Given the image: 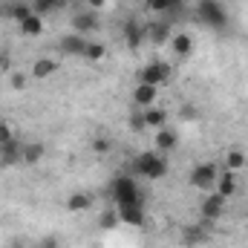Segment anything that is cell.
<instances>
[{"label":"cell","mask_w":248,"mask_h":248,"mask_svg":"<svg viewBox=\"0 0 248 248\" xmlns=\"http://www.w3.org/2000/svg\"><path fill=\"white\" fill-rule=\"evenodd\" d=\"M133 170L141 173L144 179H162L168 173V153H159V150H144L136 156L133 162Z\"/></svg>","instance_id":"obj_1"},{"label":"cell","mask_w":248,"mask_h":248,"mask_svg":"<svg viewBox=\"0 0 248 248\" xmlns=\"http://www.w3.org/2000/svg\"><path fill=\"white\" fill-rule=\"evenodd\" d=\"M196 17L208 26V29H217V32H225L228 29V12L219 0H199L196 3Z\"/></svg>","instance_id":"obj_2"},{"label":"cell","mask_w":248,"mask_h":248,"mask_svg":"<svg viewBox=\"0 0 248 248\" xmlns=\"http://www.w3.org/2000/svg\"><path fill=\"white\" fill-rule=\"evenodd\" d=\"M110 196H113V202H116V208L119 205H144V196H141V190L136 185V179L133 176H116V182L110 187Z\"/></svg>","instance_id":"obj_3"},{"label":"cell","mask_w":248,"mask_h":248,"mask_svg":"<svg viewBox=\"0 0 248 248\" xmlns=\"http://www.w3.org/2000/svg\"><path fill=\"white\" fill-rule=\"evenodd\" d=\"M170 75H173V69H170V63L168 61H147L141 69H139V84H150V87H162V84H168L170 81Z\"/></svg>","instance_id":"obj_4"},{"label":"cell","mask_w":248,"mask_h":248,"mask_svg":"<svg viewBox=\"0 0 248 248\" xmlns=\"http://www.w3.org/2000/svg\"><path fill=\"white\" fill-rule=\"evenodd\" d=\"M217 179H219V168L214 162H202V165H196L190 170V185L196 190H214Z\"/></svg>","instance_id":"obj_5"},{"label":"cell","mask_w":248,"mask_h":248,"mask_svg":"<svg viewBox=\"0 0 248 248\" xmlns=\"http://www.w3.org/2000/svg\"><path fill=\"white\" fill-rule=\"evenodd\" d=\"M72 29L78 32V35H93V32H98L101 29V15L95 12V9H78L75 15H72Z\"/></svg>","instance_id":"obj_6"},{"label":"cell","mask_w":248,"mask_h":248,"mask_svg":"<svg viewBox=\"0 0 248 248\" xmlns=\"http://www.w3.org/2000/svg\"><path fill=\"white\" fill-rule=\"evenodd\" d=\"M87 44H90V41H87L84 35L69 32V35H61V38H58V52H61V55H72V58H84Z\"/></svg>","instance_id":"obj_7"},{"label":"cell","mask_w":248,"mask_h":248,"mask_svg":"<svg viewBox=\"0 0 248 248\" xmlns=\"http://www.w3.org/2000/svg\"><path fill=\"white\" fill-rule=\"evenodd\" d=\"M222 211H225V196H219L217 190H208V196H205L202 205H199V214H202L205 219H219Z\"/></svg>","instance_id":"obj_8"},{"label":"cell","mask_w":248,"mask_h":248,"mask_svg":"<svg viewBox=\"0 0 248 248\" xmlns=\"http://www.w3.org/2000/svg\"><path fill=\"white\" fill-rule=\"evenodd\" d=\"M23 162V144L17 139L0 144V168H12V165H20Z\"/></svg>","instance_id":"obj_9"},{"label":"cell","mask_w":248,"mask_h":248,"mask_svg":"<svg viewBox=\"0 0 248 248\" xmlns=\"http://www.w3.org/2000/svg\"><path fill=\"white\" fill-rule=\"evenodd\" d=\"M156 98H159V87H150V84H136V90H133V104H136L139 110L153 107V104H156Z\"/></svg>","instance_id":"obj_10"},{"label":"cell","mask_w":248,"mask_h":248,"mask_svg":"<svg viewBox=\"0 0 248 248\" xmlns=\"http://www.w3.org/2000/svg\"><path fill=\"white\" fill-rule=\"evenodd\" d=\"M144 41H147V29H144L139 20H127V23H124V44H127L130 49H139Z\"/></svg>","instance_id":"obj_11"},{"label":"cell","mask_w":248,"mask_h":248,"mask_svg":"<svg viewBox=\"0 0 248 248\" xmlns=\"http://www.w3.org/2000/svg\"><path fill=\"white\" fill-rule=\"evenodd\" d=\"M116 211H119L122 225H133V228L144 225V205H119Z\"/></svg>","instance_id":"obj_12"},{"label":"cell","mask_w":248,"mask_h":248,"mask_svg":"<svg viewBox=\"0 0 248 248\" xmlns=\"http://www.w3.org/2000/svg\"><path fill=\"white\" fill-rule=\"evenodd\" d=\"M168 44H170V52L179 55V58H187V55L193 52V38H190L187 32H173Z\"/></svg>","instance_id":"obj_13"},{"label":"cell","mask_w":248,"mask_h":248,"mask_svg":"<svg viewBox=\"0 0 248 248\" xmlns=\"http://www.w3.org/2000/svg\"><path fill=\"white\" fill-rule=\"evenodd\" d=\"M141 119H144V127H153V130H162V127H168V110H162V107H147V110H141Z\"/></svg>","instance_id":"obj_14"},{"label":"cell","mask_w":248,"mask_h":248,"mask_svg":"<svg viewBox=\"0 0 248 248\" xmlns=\"http://www.w3.org/2000/svg\"><path fill=\"white\" fill-rule=\"evenodd\" d=\"M214 190H217L219 196H225V199H228V196H234V190H237V173H234V170H228V168H225V170H219V179H217V187H214Z\"/></svg>","instance_id":"obj_15"},{"label":"cell","mask_w":248,"mask_h":248,"mask_svg":"<svg viewBox=\"0 0 248 248\" xmlns=\"http://www.w3.org/2000/svg\"><path fill=\"white\" fill-rule=\"evenodd\" d=\"M58 58H38V61L32 63V78H38V81H44V78H49V75H55L58 72Z\"/></svg>","instance_id":"obj_16"},{"label":"cell","mask_w":248,"mask_h":248,"mask_svg":"<svg viewBox=\"0 0 248 248\" xmlns=\"http://www.w3.org/2000/svg\"><path fill=\"white\" fill-rule=\"evenodd\" d=\"M3 15H9L12 20H26L29 15H32V3H26V0H12V3H6L3 6Z\"/></svg>","instance_id":"obj_17"},{"label":"cell","mask_w":248,"mask_h":248,"mask_svg":"<svg viewBox=\"0 0 248 248\" xmlns=\"http://www.w3.org/2000/svg\"><path fill=\"white\" fill-rule=\"evenodd\" d=\"M90 208H93V196H90V193H84V190L69 193V199H66V211L81 214V211H90Z\"/></svg>","instance_id":"obj_18"},{"label":"cell","mask_w":248,"mask_h":248,"mask_svg":"<svg viewBox=\"0 0 248 248\" xmlns=\"http://www.w3.org/2000/svg\"><path fill=\"white\" fill-rule=\"evenodd\" d=\"M17 26H20V35H26V38H38V35H44V17H38L35 12H32L26 20H20Z\"/></svg>","instance_id":"obj_19"},{"label":"cell","mask_w":248,"mask_h":248,"mask_svg":"<svg viewBox=\"0 0 248 248\" xmlns=\"http://www.w3.org/2000/svg\"><path fill=\"white\" fill-rule=\"evenodd\" d=\"M144 29H147V41H153V44H165V41H170V23H168V20L150 23V26H144Z\"/></svg>","instance_id":"obj_20"},{"label":"cell","mask_w":248,"mask_h":248,"mask_svg":"<svg viewBox=\"0 0 248 248\" xmlns=\"http://www.w3.org/2000/svg\"><path fill=\"white\" fill-rule=\"evenodd\" d=\"M176 133L170 130V127H162V130H156V150L159 153H170L173 147H176Z\"/></svg>","instance_id":"obj_21"},{"label":"cell","mask_w":248,"mask_h":248,"mask_svg":"<svg viewBox=\"0 0 248 248\" xmlns=\"http://www.w3.org/2000/svg\"><path fill=\"white\" fill-rule=\"evenodd\" d=\"M185 3L182 0H147V12H156V15H176Z\"/></svg>","instance_id":"obj_22"},{"label":"cell","mask_w":248,"mask_h":248,"mask_svg":"<svg viewBox=\"0 0 248 248\" xmlns=\"http://www.w3.org/2000/svg\"><path fill=\"white\" fill-rule=\"evenodd\" d=\"M246 162H248V156L240 150V147H231V150L225 153V168L234 170V173H240V170L246 168Z\"/></svg>","instance_id":"obj_23"},{"label":"cell","mask_w":248,"mask_h":248,"mask_svg":"<svg viewBox=\"0 0 248 248\" xmlns=\"http://www.w3.org/2000/svg\"><path fill=\"white\" fill-rule=\"evenodd\" d=\"M41 159H44V144L41 141L23 144V165H38Z\"/></svg>","instance_id":"obj_24"},{"label":"cell","mask_w":248,"mask_h":248,"mask_svg":"<svg viewBox=\"0 0 248 248\" xmlns=\"http://www.w3.org/2000/svg\"><path fill=\"white\" fill-rule=\"evenodd\" d=\"M104 55H107V46H104V44H98V41H90V44H87V52H84L87 61H101Z\"/></svg>","instance_id":"obj_25"},{"label":"cell","mask_w":248,"mask_h":248,"mask_svg":"<svg viewBox=\"0 0 248 248\" xmlns=\"http://www.w3.org/2000/svg\"><path fill=\"white\" fill-rule=\"evenodd\" d=\"M98 225H101V231H113L116 225H122L119 211H116V208H113V211H104V214H101V219H98Z\"/></svg>","instance_id":"obj_26"},{"label":"cell","mask_w":248,"mask_h":248,"mask_svg":"<svg viewBox=\"0 0 248 248\" xmlns=\"http://www.w3.org/2000/svg\"><path fill=\"white\" fill-rule=\"evenodd\" d=\"M35 248H61V237H55V234H46V237L35 240Z\"/></svg>","instance_id":"obj_27"},{"label":"cell","mask_w":248,"mask_h":248,"mask_svg":"<svg viewBox=\"0 0 248 248\" xmlns=\"http://www.w3.org/2000/svg\"><path fill=\"white\" fill-rule=\"evenodd\" d=\"M26 78H29V75H23V72H12V75H9L12 90H23V87H26Z\"/></svg>","instance_id":"obj_28"},{"label":"cell","mask_w":248,"mask_h":248,"mask_svg":"<svg viewBox=\"0 0 248 248\" xmlns=\"http://www.w3.org/2000/svg\"><path fill=\"white\" fill-rule=\"evenodd\" d=\"M93 150L104 156V153H110V150H113V141H110V139H95V141H93Z\"/></svg>","instance_id":"obj_29"},{"label":"cell","mask_w":248,"mask_h":248,"mask_svg":"<svg viewBox=\"0 0 248 248\" xmlns=\"http://www.w3.org/2000/svg\"><path fill=\"white\" fill-rule=\"evenodd\" d=\"M12 139H15V133H12L9 122H0V144H6V141H12Z\"/></svg>","instance_id":"obj_30"},{"label":"cell","mask_w":248,"mask_h":248,"mask_svg":"<svg viewBox=\"0 0 248 248\" xmlns=\"http://www.w3.org/2000/svg\"><path fill=\"white\" fill-rule=\"evenodd\" d=\"M9 66H12V58H9V52H0V72H9Z\"/></svg>","instance_id":"obj_31"},{"label":"cell","mask_w":248,"mask_h":248,"mask_svg":"<svg viewBox=\"0 0 248 248\" xmlns=\"http://www.w3.org/2000/svg\"><path fill=\"white\" fill-rule=\"evenodd\" d=\"M104 6H107V0H87V9H95V12H98V9H104Z\"/></svg>","instance_id":"obj_32"},{"label":"cell","mask_w":248,"mask_h":248,"mask_svg":"<svg viewBox=\"0 0 248 248\" xmlns=\"http://www.w3.org/2000/svg\"><path fill=\"white\" fill-rule=\"evenodd\" d=\"M182 119H196V110H193V107H185V110H182Z\"/></svg>","instance_id":"obj_33"},{"label":"cell","mask_w":248,"mask_h":248,"mask_svg":"<svg viewBox=\"0 0 248 248\" xmlns=\"http://www.w3.org/2000/svg\"><path fill=\"white\" fill-rule=\"evenodd\" d=\"M55 3H58V6H61V9H63V6H66V3H69V0H55Z\"/></svg>","instance_id":"obj_34"}]
</instances>
